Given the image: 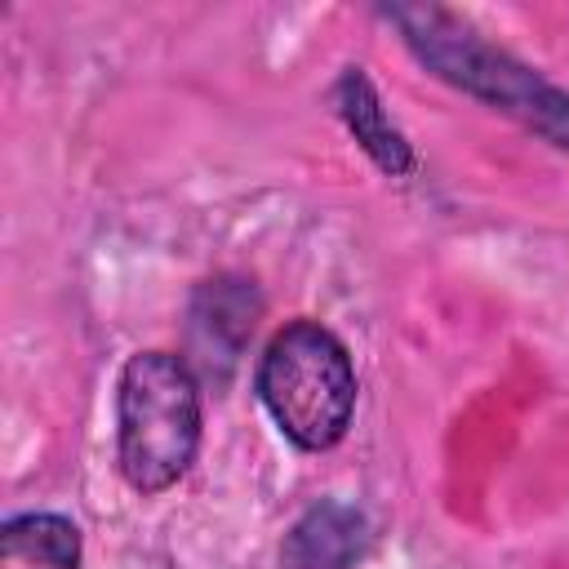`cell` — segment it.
<instances>
[{"label": "cell", "mask_w": 569, "mask_h": 569, "mask_svg": "<svg viewBox=\"0 0 569 569\" xmlns=\"http://www.w3.org/2000/svg\"><path fill=\"white\" fill-rule=\"evenodd\" d=\"M120 471L138 493H160L187 476L200 449V387L182 356L138 351L116 391Z\"/></svg>", "instance_id": "cell-1"}, {"label": "cell", "mask_w": 569, "mask_h": 569, "mask_svg": "<svg viewBox=\"0 0 569 569\" xmlns=\"http://www.w3.org/2000/svg\"><path fill=\"white\" fill-rule=\"evenodd\" d=\"M369 547V525L356 507H342V502H325V507H311L289 542H284V560L293 569H347L351 560H360Z\"/></svg>", "instance_id": "cell-4"}, {"label": "cell", "mask_w": 569, "mask_h": 569, "mask_svg": "<svg viewBox=\"0 0 569 569\" xmlns=\"http://www.w3.org/2000/svg\"><path fill=\"white\" fill-rule=\"evenodd\" d=\"M342 116H347V124L356 129V138L378 156V164H387V169H409V151H405L400 133L382 120V111H378V102H373V89H369V80H365L360 71H351V76L342 80Z\"/></svg>", "instance_id": "cell-6"}, {"label": "cell", "mask_w": 569, "mask_h": 569, "mask_svg": "<svg viewBox=\"0 0 569 569\" xmlns=\"http://www.w3.org/2000/svg\"><path fill=\"white\" fill-rule=\"evenodd\" d=\"M258 396L298 449H329L347 436L356 409L351 356L325 325L293 320L262 351Z\"/></svg>", "instance_id": "cell-2"}, {"label": "cell", "mask_w": 569, "mask_h": 569, "mask_svg": "<svg viewBox=\"0 0 569 569\" xmlns=\"http://www.w3.org/2000/svg\"><path fill=\"white\" fill-rule=\"evenodd\" d=\"M80 529L53 511H27L0 529V569H76Z\"/></svg>", "instance_id": "cell-5"}, {"label": "cell", "mask_w": 569, "mask_h": 569, "mask_svg": "<svg viewBox=\"0 0 569 569\" xmlns=\"http://www.w3.org/2000/svg\"><path fill=\"white\" fill-rule=\"evenodd\" d=\"M391 18L405 27V36L422 53V62H431L445 80L462 84L467 93L520 116L529 129L569 147V98L560 89H551L542 76L511 62L502 49H489L485 40H476L467 27H458L440 9H396Z\"/></svg>", "instance_id": "cell-3"}]
</instances>
